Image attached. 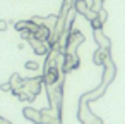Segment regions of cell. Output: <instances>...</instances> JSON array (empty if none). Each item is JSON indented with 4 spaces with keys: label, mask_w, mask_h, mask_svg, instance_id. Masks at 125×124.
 Returning <instances> with one entry per match:
<instances>
[{
    "label": "cell",
    "mask_w": 125,
    "mask_h": 124,
    "mask_svg": "<svg viewBox=\"0 0 125 124\" xmlns=\"http://www.w3.org/2000/svg\"><path fill=\"white\" fill-rule=\"evenodd\" d=\"M87 9H89V4L86 2V0H75L74 2V11L75 12H79V14H86L87 12Z\"/></svg>",
    "instance_id": "9"
},
{
    "label": "cell",
    "mask_w": 125,
    "mask_h": 124,
    "mask_svg": "<svg viewBox=\"0 0 125 124\" xmlns=\"http://www.w3.org/2000/svg\"><path fill=\"white\" fill-rule=\"evenodd\" d=\"M28 26H29V21H17V23H14V28H16V31H24V29H28ZM29 31V29H28Z\"/></svg>",
    "instance_id": "10"
},
{
    "label": "cell",
    "mask_w": 125,
    "mask_h": 124,
    "mask_svg": "<svg viewBox=\"0 0 125 124\" xmlns=\"http://www.w3.org/2000/svg\"><path fill=\"white\" fill-rule=\"evenodd\" d=\"M79 67V59L75 54H63V64H62V69L63 71H72V69H77Z\"/></svg>",
    "instance_id": "3"
},
{
    "label": "cell",
    "mask_w": 125,
    "mask_h": 124,
    "mask_svg": "<svg viewBox=\"0 0 125 124\" xmlns=\"http://www.w3.org/2000/svg\"><path fill=\"white\" fill-rule=\"evenodd\" d=\"M22 115H24L26 119L33 121L34 124H41V110H36V109H33L31 105H26V107L22 109Z\"/></svg>",
    "instance_id": "4"
},
{
    "label": "cell",
    "mask_w": 125,
    "mask_h": 124,
    "mask_svg": "<svg viewBox=\"0 0 125 124\" xmlns=\"http://www.w3.org/2000/svg\"><path fill=\"white\" fill-rule=\"evenodd\" d=\"M33 38H36L40 41H48L52 38V29L46 26H38V29L33 33Z\"/></svg>",
    "instance_id": "5"
},
{
    "label": "cell",
    "mask_w": 125,
    "mask_h": 124,
    "mask_svg": "<svg viewBox=\"0 0 125 124\" xmlns=\"http://www.w3.org/2000/svg\"><path fill=\"white\" fill-rule=\"evenodd\" d=\"M24 67H26L28 71H38V69H40V62H36V60H28V62L24 64Z\"/></svg>",
    "instance_id": "11"
},
{
    "label": "cell",
    "mask_w": 125,
    "mask_h": 124,
    "mask_svg": "<svg viewBox=\"0 0 125 124\" xmlns=\"http://www.w3.org/2000/svg\"><path fill=\"white\" fill-rule=\"evenodd\" d=\"M94 40H96V43L99 45V48H110V40L103 35V31L101 29H94Z\"/></svg>",
    "instance_id": "6"
},
{
    "label": "cell",
    "mask_w": 125,
    "mask_h": 124,
    "mask_svg": "<svg viewBox=\"0 0 125 124\" xmlns=\"http://www.w3.org/2000/svg\"><path fill=\"white\" fill-rule=\"evenodd\" d=\"M89 23H91L93 29H101V28H103V23L99 21V17H98V16H96V17H94L93 21H89Z\"/></svg>",
    "instance_id": "12"
},
{
    "label": "cell",
    "mask_w": 125,
    "mask_h": 124,
    "mask_svg": "<svg viewBox=\"0 0 125 124\" xmlns=\"http://www.w3.org/2000/svg\"><path fill=\"white\" fill-rule=\"evenodd\" d=\"M94 64H98V66H103V64H106V60H108V50L106 48H98L96 52H94Z\"/></svg>",
    "instance_id": "7"
},
{
    "label": "cell",
    "mask_w": 125,
    "mask_h": 124,
    "mask_svg": "<svg viewBox=\"0 0 125 124\" xmlns=\"http://www.w3.org/2000/svg\"><path fill=\"white\" fill-rule=\"evenodd\" d=\"M41 79H43V84H46V86H55V84L60 81V71H58V67H55V66L45 67V72H43Z\"/></svg>",
    "instance_id": "1"
},
{
    "label": "cell",
    "mask_w": 125,
    "mask_h": 124,
    "mask_svg": "<svg viewBox=\"0 0 125 124\" xmlns=\"http://www.w3.org/2000/svg\"><path fill=\"white\" fill-rule=\"evenodd\" d=\"M98 17H99V21H101V23L104 24V21H106V17H108V14H106V11H103V9H101V11L98 12Z\"/></svg>",
    "instance_id": "14"
},
{
    "label": "cell",
    "mask_w": 125,
    "mask_h": 124,
    "mask_svg": "<svg viewBox=\"0 0 125 124\" xmlns=\"http://www.w3.org/2000/svg\"><path fill=\"white\" fill-rule=\"evenodd\" d=\"M10 90H12V86H10V83L7 81V83H2V84H0V91H4V93H10Z\"/></svg>",
    "instance_id": "13"
},
{
    "label": "cell",
    "mask_w": 125,
    "mask_h": 124,
    "mask_svg": "<svg viewBox=\"0 0 125 124\" xmlns=\"http://www.w3.org/2000/svg\"><path fill=\"white\" fill-rule=\"evenodd\" d=\"M0 124H10L7 119H4V117H0Z\"/></svg>",
    "instance_id": "16"
},
{
    "label": "cell",
    "mask_w": 125,
    "mask_h": 124,
    "mask_svg": "<svg viewBox=\"0 0 125 124\" xmlns=\"http://www.w3.org/2000/svg\"><path fill=\"white\" fill-rule=\"evenodd\" d=\"M29 43H31V47H33V50H34L36 55H48L50 50H52V47L48 45V41H40V40H36L33 36L29 38Z\"/></svg>",
    "instance_id": "2"
},
{
    "label": "cell",
    "mask_w": 125,
    "mask_h": 124,
    "mask_svg": "<svg viewBox=\"0 0 125 124\" xmlns=\"http://www.w3.org/2000/svg\"><path fill=\"white\" fill-rule=\"evenodd\" d=\"M7 26H9V23H7L5 19H0V33L5 31V29H7Z\"/></svg>",
    "instance_id": "15"
},
{
    "label": "cell",
    "mask_w": 125,
    "mask_h": 124,
    "mask_svg": "<svg viewBox=\"0 0 125 124\" xmlns=\"http://www.w3.org/2000/svg\"><path fill=\"white\" fill-rule=\"evenodd\" d=\"M9 83H10V86H12V90H21V88L24 86V78H22L21 74H17V72H14V74L10 76V79H9Z\"/></svg>",
    "instance_id": "8"
}]
</instances>
